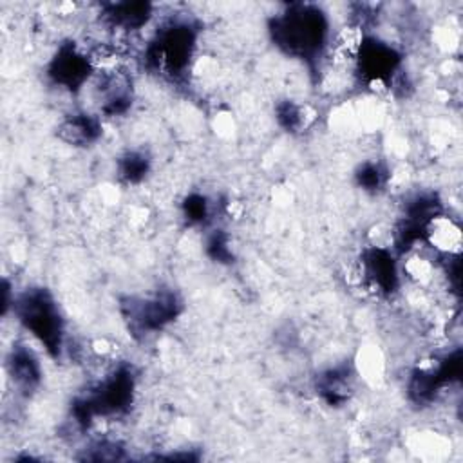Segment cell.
Returning <instances> with one entry per match:
<instances>
[{"label":"cell","mask_w":463,"mask_h":463,"mask_svg":"<svg viewBox=\"0 0 463 463\" xmlns=\"http://www.w3.org/2000/svg\"><path fill=\"white\" fill-rule=\"evenodd\" d=\"M154 5L148 2H116L101 7V18L121 31H137L152 18Z\"/></svg>","instance_id":"cell-10"},{"label":"cell","mask_w":463,"mask_h":463,"mask_svg":"<svg viewBox=\"0 0 463 463\" xmlns=\"http://www.w3.org/2000/svg\"><path fill=\"white\" fill-rule=\"evenodd\" d=\"M92 454H87L85 459H96V461H103V459H119L123 458V449L119 443L114 441H98L90 447Z\"/></svg>","instance_id":"cell-18"},{"label":"cell","mask_w":463,"mask_h":463,"mask_svg":"<svg viewBox=\"0 0 463 463\" xmlns=\"http://www.w3.org/2000/svg\"><path fill=\"white\" fill-rule=\"evenodd\" d=\"M354 69L367 83H391L400 71L402 54L400 51L376 36H362L354 54Z\"/></svg>","instance_id":"cell-6"},{"label":"cell","mask_w":463,"mask_h":463,"mask_svg":"<svg viewBox=\"0 0 463 463\" xmlns=\"http://www.w3.org/2000/svg\"><path fill=\"white\" fill-rule=\"evenodd\" d=\"M268 33L280 52L313 67L326 52L329 20L318 5L291 4L269 18Z\"/></svg>","instance_id":"cell-1"},{"label":"cell","mask_w":463,"mask_h":463,"mask_svg":"<svg viewBox=\"0 0 463 463\" xmlns=\"http://www.w3.org/2000/svg\"><path fill=\"white\" fill-rule=\"evenodd\" d=\"M92 71V60L81 52L74 42L60 43L47 65L49 80L69 92H78L87 83Z\"/></svg>","instance_id":"cell-7"},{"label":"cell","mask_w":463,"mask_h":463,"mask_svg":"<svg viewBox=\"0 0 463 463\" xmlns=\"http://www.w3.org/2000/svg\"><path fill=\"white\" fill-rule=\"evenodd\" d=\"M181 212H183V217L188 224H204L208 222L210 219V201L206 195L203 194H190L183 199V204H181Z\"/></svg>","instance_id":"cell-16"},{"label":"cell","mask_w":463,"mask_h":463,"mask_svg":"<svg viewBox=\"0 0 463 463\" xmlns=\"http://www.w3.org/2000/svg\"><path fill=\"white\" fill-rule=\"evenodd\" d=\"M197 29L188 20H170L148 42L143 61L150 71L179 78L190 67L197 47Z\"/></svg>","instance_id":"cell-4"},{"label":"cell","mask_w":463,"mask_h":463,"mask_svg":"<svg viewBox=\"0 0 463 463\" xmlns=\"http://www.w3.org/2000/svg\"><path fill=\"white\" fill-rule=\"evenodd\" d=\"M306 112L291 99H282L275 105V119L286 132H297L306 125Z\"/></svg>","instance_id":"cell-15"},{"label":"cell","mask_w":463,"mask_h":463,"mask_svg":"<svg viewBox=\"0 0 463 463\" xmlns=\"http://www.w3.org/2000/svg\"><path fill=\"white\" fill-rule=\"evenodd\" d=\"M387 179H389V172L385 165H382L380 161H364L354 170L356 184L369 194L380 192L385 186Z\"/></svg>","instance_id":"cell-14"},{"label":"cell","mask_w":463,"mask_h":463,"mask_svg":"<svg viewBox=\"0 0 463 463\" xmlns=\"http://www.w3.org/2000/svg\"><path fill=\"white\" fill-rule=\"evenodd\" d=\"M360 273L362 280L380 295H392L398 289V262L394 253L383 246H371L362 251Z\"/></svg>","instance_id":"cell-8"},{"label":"cell","mask_w":463,"mask_h":463,"mask_svg":"<svg viewBox=\"0 0 463 463\" xmlns=\"http://www.w3.org/2000/svg\"><path fill=\"white\" fill-rule=\"evenodd\" d=\"M103 132L98 116L89 112H76L67 116L58 127V137L74 146H87L99 139Z\"/></svg>","instance_id":"cell-11"},{"label":"cell","mask_w":463,"mask_h":463,"mask_svg":"<svg viewBox=\"0 0 463 463\" xmlns=\"http://www.w3.org/2000/svg\"><path fill=\"white\" fill-rule=\"evenodd\" d=\"M351 369L347 365L331 367L317 376V392L331 407L347 402L351 392Z\"/></svg>","instance_id":"cell-12"},{"label":"cell","mask_w":463,"mask_h":463,"mask_svg":"<svg viewBox=\"0 0 463 463\" xmlns=\"http://www.w3.org/2000/svg\"><path fill=\"white\" fill-rule=\"evenodd\" d=\"M7 374L22 394H31L42 382V365L27 345L14 344L7 356Z\"/></svg>","instance_id":"cell-9"},{"label":"cell","mask_w":463,"mask_h":463,"mask_svg":"<svg viewBox=\"0 0 463 463\" xmlns=\"http://www.w3.org/2000/svg\"><path fill=\"white\" fill-rule=\"evenodd\" d=\"M206 255L217 264H232L233 251L230 248V237L224 230H213L204 244Z\"/></svg>","instance_id":"cell-17"},{"label":"cell","mask_w":463,"mask_h":463,"mask_svg":"<svg viewBox=\"0 0 463 463\" xmlns=\"http://www.w3.org/2000/svg\"><path fill=\"white\" fill-rule=\"evenodd\" d=\"M16 320L45 347L47 354L58 358L63 349V318L52 295L45 288H27L14 295L11 306Z\"/></svg>","instance_id":"cell-3"},{"label":"cell","mask_w":463,"mask_h":463,"mask_svg":"<svg viewBox=\"0 0 463 463\" xmlns=\"http://www.w3.org/2000/svg\"><path fill=\"white\" fill-rule=\"evenodd\" d=\"M136 394L132 365L119 364L85 394L72 402L71 414L78 427L87 429L98 416H116L130 409Z\"/></svg>","instance_id":"cell-2"},{"label":"cell","mask_w":463,"mask_h":463,"mask_svg":"<svg viewBox=\"0 0 463 463\" xmlns=\"http://www.w3.org/2000/svg\"><path fill=\"white\" fill-rule=\"evenodd\" d=\"M150 172V157L141 150H128L118 159V175L127 184L141 183Z\"/></svg>","instance_id":"cell-13"},{"label":"cell","mask_w":463,"mask_h":463,"mask_svg":"<svg viewBox=\"0 0 463 463\" xmlns=\"http://www.w3.org/2000/svg\"><path fill=\"white\" fill-rule=\"evenodd\" d=\"M183 302L172 289H161L152 297H130L121 304L123 317L134 335H150L161 331L179 317Z\"/></svg>","instance_id":"cell-5"}]
</instances>
